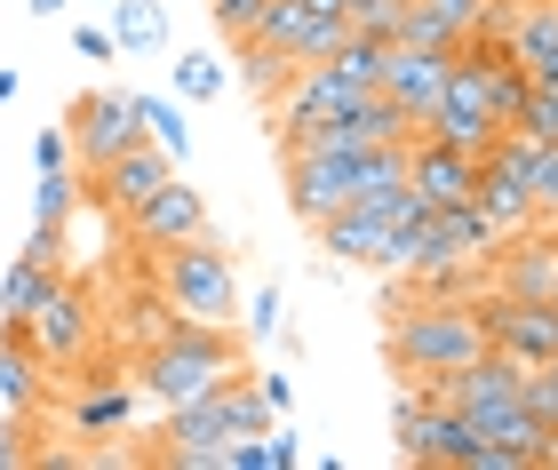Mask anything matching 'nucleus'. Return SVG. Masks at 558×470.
<instances>
[{
  "instance_id": "obj_1",
  "label": "nucleus",
  "mask_w": 558,
  "mask_h": 470,
  "mask_svg": "<svg viewBox=\"0 0 558 470\" xmlns=\"http://www.w3.org/2000/svg\"><path fill=\"white\" fill-rule=\"evenodd\" d=\"M240 327H199V319H175V327L151 343V351H136V391L151 407H175V399H199V391H216V383H232L247 375L240 367Z\"/></svg>"
},
{
  "instance_id": "obj_2",
  "label": "nucleus",
  "mask_w": 558,
  "mask_h": 470,
  "mask_svg": "<svg viewBox=\"0 0 558 470\" xmlns=\"http://www.w3.org/2000/svg\"><path fill=\"white\" fill-rule=\"evenodd\" d=\"M471 304H399L391 327H384L391 375H454V367H471L478 351H487V327H478Z\"/></svg>"
},
{
  "instance_id": "obj_3",
  "label": "nucleus",
  "mask_w": 558,
  "mask_h": 470,
  "mask_svg": "<svg viewBox=\"0 0 558 470\" xmlns=\"http://www.w3.org/2000/svg\"><path fill=\"white\" fill-rule=\"evenodd\" d=\"M160 295L184 319H199V327H240V263H232V247H223L216 232H199V239H175L160 247Z\"/></svg>"
},
{
  "instance_id": "obj_4",
  "label": "nucleus",
  "mask_w": 558,
  "mask_h": 470,
  "mask_svg": "<svg viewBox=\"0 0 558 470\" xmlns=\"http://www.w3.org/2000/svg\"><path fill=\"white\" fill-rule=\"evenodd\" d=\"M96 335H105V311H96V287L88 280H57L48 304L24 319V343L40 351L48 375H72V367L96 359Z\"/></svg>"
},
{
  "instance_id": "obj_5",
  "label": "nucleus",
  "mask_w": 558,
  "mask_h": 470,
  "mask_svg": "<svg viewBox=\"0 0 558 470\" xmlns=\"http://www.w3.org/2000/svg\"><path fill=\"white\" fill-rule=\"evenodd\" d=\"M391 438L408 462H430V470H471L478 462V431L471 415H454L439 399H423L415 383H399V407H391Z\"/></svg>"
},
{
  "instance_id": "obj_6",
  "label": "nucleus",
  "mask_w": 558,
  "mask_h": 470,
  "mask_svg": "<svg viewBox=\"0 0 558 470\" xmlns=\"http://www.w3.org/2000/svg\"><path fill=\"white\" fill-rule=\"evenodd\" d=\"M415 208V184H399V191H360L351 208H336L319 224V247L336 263H360V271H375L384 263V239H391V224Z\"/></svg>"
},
{
  "instance_id": "obj_7",
  "label": "nucleus",
  "mask_w": 558,
  "mask_h": 470,
  "mask_svg": "<svg viewBox=\"0 0 558 470\" xmlns=\"http://www.w3.org/2000/svg\"><path fill=\"white\" fill-rule=\"evenodd\" d=\"M478 327H487V351L519 359V367H550L558 359V304H526V295H478Z\"/></svg>"
},
{
  "instance_id": "obj_8",
  "label": "nucleus",
  "mask_w": 558,
  "mask_h": 470,
  "mask_svg": "<svg viewBox=\"0 0 558 470\" xmlns=\"http://www.w3.org/2000/svg\"><path fill=\"white\" fill-rule=\"evenodd\" d=\"M288 160V215L319 232L336 208L360 200V152H279Z\"/></svg>"
},
{
  "instance_id": "obj_9",
  "label": "nucleus",
  "mask_w": 558,
  "mask_h": 470,
  "mask_svg": "<svg viewBox=\"0 0 558 470\" xmlns=\"http://www.w3.org/2000/svg\"><path fill=\"white\" fill-rule=\"evenodd\" d=\"M487 287L495 295H526V304H558V232H511L487 256Z\"/></svg>"
},
{
  "instance_id": "obj_10",
  "label": "nucleus",
  "mask_w": 558,
  "mask_h": 470,
  "mask_svg": "<svg viewBox=\"0 0 558 470\" xmlns=\"http://www.w3.org/2000/svg\"><path fill=\"white\" fill-rule=\"evenodd\" d=\"M175 176V168H168V152H160V144H129V152H112L105 168H81V191H88V200H105L112 215H136L144 200H151V191H160Z\"/></svg>"
},
{
  "instance_id": "obj_11",
  "label": "nucleus",
  "mask_w": 558,
  "mask_h": 470,
  "mask_svg": "<svg viewBox=\"0 0 558 470\" xmlns=\"http://www.w3.org/2000/svg\"><path fill=\"white\" fill-rule=\"evenodd\" d=\"M64 128H72V160H81V168H105L112 152H129V144L144 136L136 128V104L120 88H88L81 104H72Z\"/></svg>"
},
{
  "instance_id": "obj_12",
  "label": "nucleus",
  "mask_w": 558,
  "mask_h": 470,
  "mask_svg": "<svg viewBox=\"0 0 558 470\" xmlns=\"http://www.w3.org/2000/svg\"><path fill=\"white\" fill-rule=\"evenodd\" d=\"M447 57L454 48H415V40H391V57H384V81H375V96H391L399 112L423 128V112L439 104V88H447Z\"/></svg>"
},
{
  "instance_id": "obj_13",
  "label": "nucleus",
  "mask_w": 558,
  "mask_h": 470,
  "mask_svg": "<svg viewBox=\"0 0 558 470\" xmlns=\"http://www.w3.org/2000/svg\"><path fill=\"white\" fill-rule=\"evenodd\" d=\"M120 224H129V239H136V247H151V256H160V247L208 232V200H199V191H192L184 176H168V184L151 191V200H144L136 215H120Z\"/></svg>"
},
{
  "instance_id": "obj_14",
  "label": "nucleus",
  "mask_w": 558,
  "mask_h": 470,
  "mask_svg": "<svg viewBox=\"0 0 558 470\" xmlns=\"http://www.w3.org/2000/svg\"><path fill=\"white\" fill-rule=\"evenodd\" d=\"M478 152H454V144H430V136H415V152H408V184H415V200L423 208H463V200H478Z\"/></svg>"
},
{
  "instance_id": "obj_15",
  "label": "nucleus",
  "mask_w": 558,
  "mask_h": 470,
  "mask_svg": "<svg viewBox=\"0 0 558 470\" xmlns=\"http://www.w3.org/2000/svg\"><path fill=\"white\" fill-rule=\"evenodd\" d=\"M72 438H129L136 423V375H81V399L64 407Z\"/></svg>"
},
{
  "instance_id": "obj_16",
  "label": "nucleus",
  "mask_w": 558,
  "mask_h": 470,
  "mask_svg": "<svg viewBox=\"0 0 558 470\" xmlns=\"http://www.w3.org/2000/svg\"><path fill=\"white\" fill-rule=\"evenodd\" d=\"M487 9H495V0H408L399 40H415V48H463V40L487 33Z\"/></svg>"
},
{
  "instance_id": "obj_17",
  "label": "nucleus",
  "mask_w": 558,
  "mask_h": 470,
  "mask_svg": "<svg viewBox=\"0 0 558 470\" xmlns=\"http://www.w3.org/2000/svg\"><path fill=\"white\" fill-rule=\"evenodd\" d=\"M502 48L519 57V72H526L535 88H550V81H558V0H519Z\"/></svg>"
},
{
  "instance_id": "obj_18",
  "label": "nucleus",
  "mask_w": 558,
  "mask_h": 470,
  "mask_svg": "<svg viewBox=\"0 0 558 470\" xmlns=\"http://www.w3.org/2000/svg\"><path fill=\"white\" fill-rule=\"evenodd\" d=\"M495 160H511V168H519L526 200H535V224L558 232V144H535V136L502 128V136H495Z\"/></svg>"
},
{
  "instance_id": "obj_19",
  "label": "nucleus",
  "mask_w": 558,
  "mask_h": 470,
  "mask_svg": "<svg viewBox=\"0 0 558 470\" xmlns=\"http://www.w3.org/2000/svg\"><path fill=\"white\" fill-rule=\"evenodd\" d=\"M40 383H48V367H40L33 343H24V327H0V407L40 415Z\"/></svg>"
},
{
  "instance_id": "obj_20",
  "label": "nucleus",
  "mask_w": 558,
  "mask_h": 470,
  "mask_svg": "<svg viewBox=\"0 0 558 470\" xmlns=\"http://www.w3.org/2000/svg\"><path fill=\"white\" fill-rule=\"evenodd\" d=\"M478 208L495 215V232H502V239L535 224V200H526L519 168H511V160H495V152H487V168H478Z\"/></svg>"
},
{
  "instance_id": "obj_21",
  "label": "nucleus",
  "mask_w": 558,
  "mask_h": 470,
  "mask_svg": "<svg viewBox=\"0 0 558 470\" xmlns=\"http://www.w3.org/2000/svg\"><path fill=\"white\" fill-rule=\"evenodd\" d=\"M175 319H184V311H175L168 295H160V280H151V287H136L129 304H120V311L105 319V327H112L120 343H136V351H151V343H160V335L175 327Z\"/></svg>"
},
{
  "instance_id": "obj_22",
  "label": "nucleus",
  "mask_w": 558,
  "mask_h": 470,
  "mask_svg": "<svg viewBox=\"0 0 558 470\" xmlns=\"http://www.w3.org/2000/svg\"><path fill=\"white\" fill-rule=\"evenodd\" d=\"M64 271L57 263H40V256H16L9 263V280H0V327H24L40 304H48V287H57Z\"/></svg>"
},
{
  "instance_id": "obj_23",
  "label": "nucleus",
  "mask_w": 558,
  "mask_h": 470,
  "mask_svg": "<svg viewBox=\"0 0 558 470\" xmlns=\"http://www.w3.org/2000/svg\"><path fill=\"white\" fill-rule=\"evenodd\" d=\"M105 24L120 40V57H160V48H168V9H160V0H112Z\"/></svg>"
},
{
  "instance_id": "obj_24",
  "label": "nucleus",
  "mask_w": 558,
  "mask_h": 470,
  "mask_svg": "<svg viewBox=\"0 0 558 470\" xmlns=\"http://www.w3.org/2000/svg\"><path fill=\"white\" fill-rule=\"evenodd\" d=\"M81 168H57V176H33V239H64L72 208H81Z\"/></svg>"
},
{
  "instance_id": "obj_25",
  "label": "nucleus",
  "mask_w": 558,
  "mask_h": 470,
  "mask_svg": "<svg viewBox=\"0 0 558 470\" xmlns=\"http://www.w3.org/2000/svg\"><path fill=\"white\" fill-rule=\"evenodd\" d=\"M129 104H136L144 144H160L168 168H184L192 160V120H184V104H168V96H129Z\"/></svg>"
},
{
  "instance_id": "obj_26",
  "label": "nucleus",
  "mask_w": 558,
  "mask_h": 470,
  "mask_svg": "<svg viewBox=\"0 0 558 470\" xmlns=\"http://www.w3.org/2000/svg\"><path fill=\"white\" fill-rule=\"evenodd\" d=\"M232 72H240V88L256 96V104H271V96L288 88L295 57H288V48H271V40H240V48H232Z\"/></svg>"
},
{
  "instance_id": "obj_27",
  "label": "nucleus",
  "mask_w": 558,
  "mask_h": 470,
  "mask_svg": "<svg viewBox=\"0 0 558 470\" xmlns=\"http://www.w3.org/2000/svg\"><path fill=\"white\" fill-rule=\"evenodd\" d=\"M526 96H535V81L519 72V57H511L502 40H487V112L502 120V128H511V120L526 112Z\"/></svg>"
},
{
  "instance_id": "obj_28",
  "label": "nucleus",
  "mask_w": 558,
  "mask_h": 470,
  "mask_svg": "<svg viewBox=\"0 0 558 470\" xmlns=\"http://www.w3.org/2000/svg\"><path fill=\"white\" fill-rule=\"evenodd\" d=\"M384 57H391V40H375V33H360V24H351V33H343L336 48H327V64H336V72H343V81L360 88V96H367L375 81H384Z\"/></svg>"
},
{
  "instance_id": "obj_29",
  "label": "nucleus",
  "mask_w": 558,
  "mask_h": 470,
  "mask_svg": "<svg viewBox=\"0 0 558 470\" xmlns=\"http://www.w3.org/2000/svg\"><path fill=\"white\" fill-rule=\"evenodd\" d=\"M271 423H279V415L264 407V391L247 383V375H232V383H223V431H232V438H264Z\"/></svg>"
},
{
  "instance_id": "obj_30",
  "label": "nucleus",
  "mask_w": 558,
  "mask_h": 470,
  "mask_svg": "<svg viewBox=\"0 0 558 470\" xmlns=\"http://www.w3.org/2000/svg\"><path fill=\"white\" fill-rule=\"evenodd\" d=\"M175 96H184V104H216L223 96V57H208V48H192V57H175Z\"/></svg>"
},
{
  "instance_id": "obj_31",
  "label": "nucleus",
  "mask_w": 558,
  "mask_h": 470,
  "mask_svg": "<svg viewBox=\"0 0 558 470\" xmlns=\"http://www.w3.org/2000/svg\"><path fill=\"white\" fill-rule=\"evenodd\" d=\"M33 455H40V415L0 407V470H16V462H33Z\"/></svg>"
},
{
  "instance_id": "obj_32",
  "label": "nucleus",
  "mask_w": 558,
  "mask_h": 470,
  "mask_svg": "<svg viewBox=\"0 0 558 470\" xmlns=\"http://www.w3.org/2000/svg\"><path fill=\"white\" fill-rule=\"evenodd\" d=\"M511 128H519V136H535V144H558V81L526 96V112L511 120Z\"/></svg>"
},
{
  "instance_id": "obj_33",
  "label": "nucleus",
  "mask_w": 558,
  "mask_h": 470,
  "mask_svg": "<svg viewBox=\"0 0 558 470\" xmlns=\"http://www.w3.org/2000/svg\"><path fill=\"white\" fill-rule=\"evenodd\" d=\"M279 311H288V295H279V287H256V295L240 304V327L264 343V335H279Z\"/></svg>"
},
{
  "instance_id": "obj_34",
  "label": "nucleus",
  "mask_w": 558,
  "mask_h": 470,
  "mask_svg": "<svg viewBox=\"0 0 558 470\" xmlns=\"http://www.w3.org/2000/svg\"><path fill=\"white\" fill-rule=\"evenodd\" d=\"M208 16H216V33L223 40H247V33H256V16H264V0H208Z\"/></svg>"
},
{
  "instance_id": "obj_35",
  "label": "nucleus",
  "mask_w": 558,
  "mask_h": 470,
  "mask_svg": "<svg viewBox=\"0 0 558 470\" xmlns=\"http://www.w3.org/2000/svg\"><path fill=\"white\" fill-rule=\"evenodd\" d=\"M57 168H81L72 160V128H40L33 136V176H57Z\"/></svg>"
},
{
  "instance_id": "obj_36",
  "label": "nucleus",
  "mask_w": 558,
  "mask_h": 470,
  "mask_svg": "<svg viewBox=\"0 0 558 470\" xmlns=\"http://www.w3.org/2000/svg\"><path fill=\"white\" fill-rule=\"evenodd\" d=\"M72 57H96V64H112V57H120L112 24H81V33H72Z\"/></svg>"
},
{
  "instance_id": "obj_37",
  "label": "nucleus",
  "mask_w": 558,
  "mask_h": 470,
  "mask_svg": "<svg viewBox=\"0 0 558 470\" xmlns=\"http://www.w3.org/2000/svg\"><path fill=\"white\" fill-rule=\"evenodd\" d=\"M264 462H271V470H295V462H303V438L271 423V431H264Z\"/></svg>"
},
{
  "instance_id": "obj_38",
  "label": "nucleus",
  "mask_w": 558,
  "mask_h": 470,
  "mask_svg": "<svg viewBox=\"0 0 558 470\" xmlns=\"http://www.w3.org/2000/svg\"><path fill=\"white\" fill-rule=\"evenodd\" d=\"M247 383L264 391V407H271V415H288V407H295V383H288V375H247Z\"/></svg>"
},
{
  "instance_id": "obj_39",
  "label": "nucleus",
  "mask_w": 558,
  "mask_h": 470,
  "mask_svg": "<svg viewBox=\"0 0 558 470\" xmlns=\"http://www.w3.org/2000/svg\"><path fill=\"white\" fill-rule=\"evenodd\" d=\"M72 0H33V24H48V16H64Z\"/></svg>"
},
{
  "instance_id": "obj_40",
  "label": "nucleus",
  "mask_w": 558,
  "mask_h": 470,
  "mask_svg": "<svg viewBox=\"0 0 558 470\" xmlns=\"http://www.w3.org/2000/svg\"><path fill=\"white\" fill-rule=\"evenodd\" d=\"M16 88H24V81H16V72H0V104H16Z\"/></svg>"
},
{
  "instance_id": "obj_41",
  "label": "nucleus",
  "mask_w": 558,
  "mask_h": 470,
  "mask_svg": "<svg viewBox=\"0 0 558 470\" xmlns=\"http://www.w3.org/2000/svg\"><path fill=\"white\" fill-rule=\"evenodd\" d=\"M360 9H367V0H343V16H360Z\"/></svg>"
},
{
  "instance_id": "obj_42",
  "label": "nucleus",
  "mask_w": 558,
  "mask_h": 470,
  "mask_svg": "<svg viewBox=\"0 0 558 470\" xmlns=\"http://www.w3.org/2000/svg\"><path fill=\"white\" fill-rule=\"evenodd\" d=\"M96 9H112V0H96Z\"/></svg>"
},
{
  "instance_id": "obj_43",
  "label": "nucleus",
  "mask_w": 558,
  "mask_h": 470,
  "mask_svg": "<svg viewBox=\"0 0 558 470\" xmlns=\"http://www.w3.org/2000/svg\"><path fill=\"white\" fill-rule=\"evenodd\" d=\"M550 367H558V359H550Z\"/></svg>"
}]
</instances>
